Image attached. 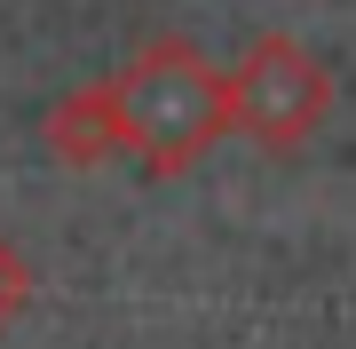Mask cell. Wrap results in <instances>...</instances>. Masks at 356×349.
I'll list each match as a JSON object with an SVG mask.
<instances>
[{
  "label": "cell",
  "mask_w": 356,
  "mask_h": 349,
  "mask_svg": "<svg viewBox=\"0 0 356 349\" xmlns=\"http://www.w3.org/2000/svg\"><path fill=\"white\" fill-rule=\"evenodd\" d=\"M119 127H127V159L151 175H191L206 151L229 135V72H214L182 32H159L127 56L111 79Z\"/></svg>",
  "instance_id": "cell-1"
},
{
  "label": "cell",
  "mask_w": 356,
  "mask_h": 349,
  "mask_svg": "<svg viewBox=\"0 0 356 349\" xmlns=\"http://www.w3.org/2000/svg\"><path fill=\"white\" fill-rule=\"evenodd\" d=\"M40 135H48V151L64 159V167H79V175H95L103 159H127V127H119L111 79L56 95V111H48V127H40Z\"/></svg>",
  "instance_id": "cell-3"
},
{
  "label": "cell",
  "mask_w": 356,
  "mask_h": 349,
  "mask_svg": "<svg viewBox=\"0 0 356 349\" xmlns=\"http://www.w3.org/2000/svg\"><path fill=\"white\" fill-rule=\"evenodd\" d=\"M332 119V79L293 32H261L254 48L229 64V135H245L254 151L285 159L301 151Z\"/></svg>",
  "instance_id": "cell-2"
},
{
  "label": "cell",
  "mask_w": 356,
  "mask_h": 349,
  "mask_svg": "<svg viewBox=\"0 0 356 349\" xmlns=\"http://www.w3.org/2000/svg\"><path fill=\"white\" fill-rule=\"evenodd\" d=\"M24 302H32V262L16 254L8 238H0V334H8L16 318H24Z\"/></svg>",
  "instance_id": "cell-4"
}]
</instances>
